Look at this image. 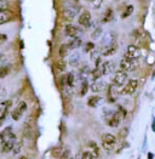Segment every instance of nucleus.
I'll return each instance as SVG.
<instances>
[{
    "label": "nucleus",
    "instance_id": "6e6552de",
    "mask_svg": "<svg viewBox=\"0 0 155 159\" xmlns=\"http://www.w3.org/2000/svg\"><path fill=\"white\" fill-rule=\"evenodd\" d=\"M79 25L84 28H89L91 26V15L89 11H82L79 16Z\"/></svg>",
    "mask_w": 155,
    "mask_h": 159
},
{
    "label": "nucleus",
    "instance_id": "7c9ffc66",
    "mask_svg": "<svg viewBox=\"0 0 155 159\" xmlns=\"http://www.w3.org/2000/svg\"><path fill=\"white\" fill-rule=\"evenodd\" d=\"M93 49H95V44L93 43H86V45H85V51L86 52H91V51H93Z\"/></svg>",
    "mask_w": 155,
    "mask_h": 159
},
{
    "label": "nucleus",
    "instance_id": "e433bc0d",
    "mask_svg": "<svg viewBox=\"0 0 155 159\" xmlns=\"http://www.w3.org/2000/svg\"><path fill=\"white\" fill-rule=\"evenodd\" d=\"M5 61H6V57L4 55H0V67L2 66V63H5Z\"/></svg>",
    "mask_w": 155,
    "mask_h": 159
},
{
    "label": "nucleus",
    "instance_id": "f3484780",
    "mask_svg": "<svg viewBox=\"0 0 155 159\" xmlns=\"http://www.w3.org/2000/svg\"><path fill=\"white\" fill-rule=\"evenodd\" d=\"M81 44H82V41L78 37V38H73L67 45H68V49H69V50H75V49H79V48L81 46Z\"/></svg>",
    "mask_w": 155,
    "mask_h": 159
},
{
    "label": "nucleus",
    "instance_id": "72a5a7b5",
    "mask_svg": "<svg viewBox=\"0 0 155 159\" xmlns=\"http://www.w3.org/2000/svg\"><path fill=\"white\" fill-rule=\"evenodd\" d=\"M6 40H7V35L4 34V33H0V45H1L2 43H5Z\"/></svg>",
    "mask_w": 155,
    "mask_h": 159
},
{
    "label": "nucleus",
    "instance_id": "a878e982",
    "mask_svg": "<svg viewBox=\"0 0 155 159\" xmlns=\"http://www.w3.org/2000/svg\"><path fill=\"white\" fill-rule=\"evenodd\" d=\"M68 51H69L68 45H67V44H63V45L60 48V56H61V57H65V56L68 55Z\"/></svg>",
    "mask_w": 155,
    "mask_h": 159
},
{
    "label": "nucleus",
    "instance_id": "f03ea898",
    "mask_svg": "<svg viewBox=\"0 0 155 159\" xmlns=\"http://www.w3.org/2000/svg\"><path fill=\"white\" fill-rule=\"evenodd\" d=\"M79 12H80V6L79 5H70V6H67L63 10V16H64L65 20L73 21L77 17V15H79Z\"/></svg>",
    "mask_w": 155,
    "mask_h": 159
},
{
    "label": "nucleus",
    "instance_id": "58836bf2",
    "mask_svg": "<svg viewBox=\"0 0 155 159\" xmlns=\"http://www.w3.org/2000/svg\"><path fill=\"white\" fill-rule=\"evenodd\" d=\"M20 159H28V158H27V157H24V156H22V157H21Z\"/></svg>",
    "mask_w": 155,
    "mask_h": 159
},
{
    "label": "nucleus",
    "instance_id": "aec40b11",
    "mask_svg": "<svg viewBox=\"0 0 155 159\" xmlns=\"http://www.w3.org/2000/svg\"><path fill=\"white\" fill-rule=\"evenodd\" d=\"M101 102H102V97L101 96H92V97L89 98L87 105L90 107H97Z\"/></svg>",
    "mask_w": 155,
    "mask_h": 159
},
{
    "label": "nucleus",
    "instance_id": "b1692460",
    "mask_svg": "<svg viewBox=\"0 0 155 159\" xmlns=\"http://www.w3.org/2000/svg\"><path fill=\"white\" fill-rule=\"evenodd\" d=\"M9 72H10V67L9 66H1L0 67V79H1V78H4V77H6V75L9 74Z\"/></svg>",
    "mask_w": 155,
    "mask_h": 159
},
{
    "label": "nucleus",
    "instance_id": "f257e3e1",
    "mask_svg": "<svg viewBox=\"0 0 155 159\" xmlns=\"http://www.w3.org/2000/svg\"><path fill=\"white\" fill-rule=\"evenodd\" d=\"M116 145V137L112 134L102 135V147L105 151H112Z\"/></svg>",
    "mask_w": 155,
    "mask_h": 159
},
{
    "label": "nucleus",
    "instance_id": "c9c22d12",
    "mask_svg": "<svg viewBox=\"0 0 155 159\" xmlns=\"http://www.w3.org/2000/svg\"><path fill=\"white\" fill-rule=\"evenodd\" d=\"M78 60H79V55H77V53H75V55H74V58L72 57V60H70V63H72V65H77Z\"/></svg>",
    "mask_w": 155,
    "mask_h": 159
},
{
    "label": "nucleus",
    "instance_id": "393cba45",
    "mask_svg": "<svg viewBox=\"0 0 155 159\" xmlns=\"http://www.w3.org/2000/svg\"><path fill=\"white\" fill-rule=\"evenodd\" d=\"M132 12H133V5H127V7L125 9V11H124L121 17H122V18H127Z\"/></svg>",
    "mask_w": 155,
    "mask_h": 159
},
{
    "label": "nucleus",
    "instance_id": "9d476101",
    "mask_svg": "<svg viewBox=\"0 0 155 159\" xmlns=\"http://www.w3.org/2000/svg\"><path fill=\"white\" fill-rule=\"evenodd\" d=\"M119 95H121V88H120V86H116V85L113 84V85L109 88V101H110V102H114L116 98H117Z\"/></svg>",
    "mask_w": 155,
    "mask_h": 159
},
{
    "label": "nucleus",
    "instance_id": "2f4dec72",
    "mask_svg": "<svg viewBox=\"0 0 155 159\" xmlns=\"http://www.w3.org/2000/svg\"><path fill=\"white\" fill-rule=\"evenodd\" d=\"M81 159H95V157H93V154H92L91 152L86 151V152H84V153H82Z\"/></svg>",
    "mask_w": 155,
    "mask_h": 159
},
{
    "label": "nucleus",
    "instance_id": "9b49d317",
    "mask_svg": "<svg viewBox=\"0 0 155 159\" xmlns=\"http://www.w3.org/2000/svg\"><path fill=\"white\" fill-rule=\"evenodd\" d=\"M65 34L68 35V37H70L72 39L73 38H78V35H79V33H80V29L75 27L74 25H67L65 26Z\"/></svg>",
    "mask_w": 155,
    "mask_h": 159
},
{
    "label": "nucleus",
    "instance_id": "c756f323",
    "mask_svg": "<svg viewBox=\"0 0 155 159\" xmlns=\"http://www.w3.org/2000/svg\"><path fill=\"white\" fill-rule=\"evenodd\" d=\"M101 58V55H100V52L98 51H91V60L92 61H98Z\"/></svg>",
    "mask_w": 155,
    "mask_h": 159
},
{
    "label": "nucleus",
    "instance_id": "cd10ccee",
    "mask_svg": "<svg viewBox=\"0 0 155 159\" xmlns=\"http://www.w3.org/2000/svg\"><path fill=\"white\" fill-rule=\"evenodd\" d=\"M65 79H67V85L68 86H73V84H74V74L73 73H68L65 75Z\"/></svg>",
    "mask_w": 155,
    "mask_h": 159
},
{
    "label": "nucleus",
    "instance_id": "2eb2a0df",
    "mask_svg": "<svg viewBox=\"0 0 155 159\" xmlns=\"http://www.w3.org/2000/svg\"><path fill=\"white\" fill-rule=\"evenodd\" d=\"M15 145H16V139L4 142V143L1 145V152H2V153H9V152H11L13 149V147H15Z\"/></svg>",
    "mask_w": 155,
    "mask_h": 159
},
{
    "label": "nucleus",
    "instance_id": "bb28decb",
    "mask_svg": "<svg viewBox=\"0 0 155 159\" xmlns=\"http://www.w3.org/2000/svg\"><path fill=\"white\" fill-rule=\"evenodd\" d=\"M87 90H89V83L86 80L82 81V85H81V90H80V93L81 96H85L87 93Z\"/></svg>",
    "mask_w": 155,
    "mask_h": 159
},
{
    "label": "nucleus",
    "instance_id": "412c9836",
    "mask_svg": "<svg viewBox=\"0 0 155 159\" xmlns=\"http://www.w3.org/2000/svg\"><path fill=\"white\" fill-rule=\"evenodd\" d=\"M113 17H114V15H113V10L112 9H108L105 13H104L103 18H102V22L103 23H108V22H110L112 20H113Z\"/></svg>",
    "mask_w": 155,
    "mask_h": 159
},
{
    "label": "nucleus",
    "instance_id": "a211bd4d",
    "mask_svg": "<svg viewBox=\"0 0 155 159\" xmlns=\"http://www.w3.org/2000/svg\"><path fill=\"white\" fill-rule=\"evenodd\" d=\"M11 18H12V13L10 11H7V10L1 11L0 12V26L6 23V22H9V21H11Z\"/></svg>",
    "mask_w": 155,
    "mask_h": 159
},
{
    "label": "nucleus",
    "instance_id": "f8f14e48",
    "mask_svg": "<svg viewBox=\"0 0 155 159\" xmlns=\"http://www.w3.org/2000/svg\"><path fill=\"white\" fill-rule=\"evenodd\" d=\"M11 105H12L11 100H7V101H4V102L0 103V118H6L7 111L11 107Z\"/></svg>",
    "mask_w": 155,
    "mask_h": 159
},
{
    "label": "nucleus",
    "instance_id": "6ab92c4d",
    "mask_svg": "<svg viewBox=\"0 0 155 159\" xmlns=\"http://www.w3.org/2000/svg\"><path fill=\"white\" fill-rule=\"evenodd\" d=\"M102 68H103V74H109V73L114 72L115 65L112 61H107V62H104L103 65H102Z\"/></svg>",
    "mask_w": 155,
    "mask_h": 159
},
{
    "label": "nucleus",
    "instance_id": "0eeeda50",
    "mask_svg": "<svg viewBox=\"0 0 155 159\" xmlns=\"http://www.w3.org/2000/svg\"><path fill=\"white\" fill-rule=\"evenodd\" d=\"M13 139H16V135L13 134L12 128L11 126H7V128H5V130H2L0 133V145H2L6 141L13 140Z\"/></svg>",
    "mask_w": 155,
    "mask_h": 159
},
{
    "label": "nucleus",
    "instance_id": "ea45409f",
    "mask_svg": "<svg viewBox=\"0 0 155 159\" xmlns=\"http://www.w3.org/2000/svg\"><path fill=\"white\" fill-rule=\"evenodd\" d=\"M153 78H155V70H154V73H153Z\"/></svg>",
    "mask_w": 155,
    "mask_h": 159
},
{
    "label": "nucleus",
    "instance_id": "39448f33",
    "mask_svg": "<svg viewBox=\"0 0 155 159\" xmlns=\"http://www.w3.org/2000/svg\"><path fill=\"white\" fill-rule=\"evenodd\" d=\"M137 86H138V80L136 79L129 80L125 84L124 89H121V95H132V93L137 90Z\"/></svg>",
    "mask_w": 155,
    "mask_h": 159
},
{
    "label": "nucleus",
    "instance_id": "473e14b6",
    "mask_svg": "<svg viewBox=\"0 0 155 159\" xmlns=\"http://www.w3.org/2000/svg\"><path fill=\"white\" fill-rule=\"evenodd\" d=\"M6 9H7V2L5 0H0V12L5 11Z\"/></svg>",
    "mask_w": 155,
    "mask_h": 159
},
{
    "label": "nucleus",
    "instance_id": "7ed1b4c3",
    "mask_svg": "<svg viewBox=\"0 0 155 159\" xmlns=\"http://www.w3.org/2000/svg\"><path fill=\"white\" fill-rule=\"evenodd\" d=\"M137 66V60H132V58H129L127 56H124L120 61V69L121 70H133Z\"/></svg>",
    "mask_w": 155,
    "mask_h": 159
},
{
    "label": "nucleus",
    "instance_id": "423d86ee",
    "mask_svg": "<svg viewBox=\"0 0 155 159\" xmlns=\"http://www.w3.org/2000/svg\"><path fill=\"white\" fill-rule=\"evenodd\" d=\"M26 109H27V102L21 101V102L17 105V107L15 108V111L12 112V119L13 120H20L21 119V117L24 114Z\"/></svg>",
    "mask_w": 155,
    "mask_h": 159
},
{
    "label": "nucleus",
    "instance_id": "4be33fe9",
    "mask_svg": "<svg viewBox=\"0 0 155 159\" xmlns=\"http://www.w3.org/2000/svg\"><path fill=\"white\" fill-rule=\"evenodd\" d=\"M87 1V4L90 5L92 9H100L101 7V5H102V2H103V0H86Z\"/></svg>",
    "mask_w": 155,
    "mask_h": 159
},
{
    "label": "nucleus",
    "instance_id": "dca6fc26",
    "mask_svg": "<svg viewBox=\"0 0 155 159\" xmlns=\"http://www.w3.org/2000/svg\"><path fill=\"white\" fill-rule=\"evenodd\" d=\"M116 50H117V44L114 43V44H112L109 46L103 48L102 49V55L103 56H110V55H114L116 52Z\"/></svg>",
    "mask_w": 155,
    "mask_h": 159
},
{
    "label": "nucleus",
    "instance_id": "ddd939ff",
    "mask_svg": "<svg viewBox=\"0 0 155 159\" xmlns=\"http://www.w3.org/2000/svg\"><path fill=\"white\" fill-rule=\"evenodd\" d=\"M102 43H103V48H105V46H109V45H112V44L116 43L115 33H112V32H110V33H107V34L103 37Z\"/></svg>",
    "mask_w": 155,
    "mask_h": 159
},
{
    "label": "nucleus",
    "instance_id": "f704fd0d",
    "mask_svg": "<svg viewBox=\"0 0 155 159\" xmlns=\"http://www.w3.org/2000/svg\"><path fill=\"white\" fill-rule=\"evenodd\" d=\"M57 66H58V69L64 70V69H65V62H64V61H63V62L61 61V62H58V63H57Z\"/></svg>",
    "mask_w": 155,
    "mask_h": 159
},
{
    "label": "nucleus",
    "instance_id": "5701e85b",
    "mask_svg": "<svg viewBox=\"0 0 155 159\" xmlns=\"http://www.w3.org/2000/svg\"><path fill=\"white\" fill-rule=\"evenodd\" d=\"M102 35V28L101 27H97L93 32H92V34H91V38L93 40H96V39H98Z\"/></svg>",
    "mask_w": 155,
    "mask_h": 159
},
{
    "label": "nucleus",
    "instance_id": "c85d7f7f",
    "mask_svg": "<svg viewBox=\"0 0 155 159\" xmlns=\"http://www.w3.org/2000/svg\"><path fill=\"white\" fill-rule=\"evenodd\" d=\"M90 147L92 148V152H91V153L93 154V157H98V156H100V153H98L100 151H98L97 145H96L95 142H90Z\"/></svg>",
    "mask_w": 155,
    "mask_h": 159
},
{
    "label": "nucleus",
    "instance_id": "1a4fd4ad",
    "mask_svg": "<svg viewBox=\"0 0 155 159\" xmlns=\"http://www.w3.org/2000/svg\"><path fill=\"white\" fill-rule=\"evenodd\" d=\"M125 56H127L129 58H132V60H138V57L141 56V51L136 45H129Z\"/></svg>",
    "mask_w": 155,
    "mask_h": 159
},
{
    "label": "nucleus",
    "instance_id": "4468645a",
    "mask_svg": "<svg viewBox=\"0 0 155 159\" xmlns=\"http://www.w3.org/2000/svg\"><path fill=\"white\" fill-rule=\"evenodd\" d=\"M104 88H105V81L103 80L98 79V80H95L93 83H92V85H91V90L93 91V93H100V91H102Z\"/></svg>",
    "mask_w": 155,
    "mask_h": 159
},
{
    "label": "nucleus",
    "instance_id": "20e7f679",
    "mask_svg": "<svg viewBox=\"0 0 155 159\" xmlns=\"http://www.w3.org/2000/svg\"><path fill=\"white\" fill-rule=\"evenodd\" d=\"M127 79H129V74H127V72L120 69V70H117V72L115 73L113 83H114V85L121 88L122 85H125V84L127 83Z\"/></svg>",
    "mask_w": 155,
    "mask_h": 159
},
{
    "label": "nucleus",
    "instance_id": "4c0bfd02",
    "mask_svg": "<svg viewBox=\"0 0 155 159\" xmlns=\"http://www.w3.org/2000/svg\"><path fill=\"white\" fill-rule=\"evenodd\" d=\"M4 120H5V118H0V126L2 125V123H4Z\"/></svg>",
    "mask_w": 155,
    "mask_h": 159
}]
</instances>
